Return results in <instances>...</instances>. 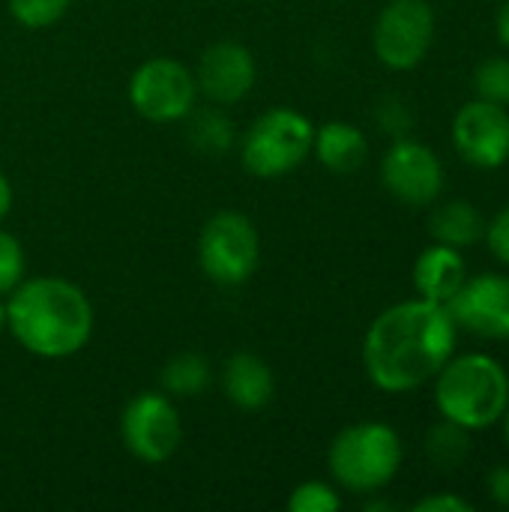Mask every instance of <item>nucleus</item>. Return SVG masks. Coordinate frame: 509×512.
<instances>
[{
  "instance_id": "1",
  "label": "nucleus",
  "mask_w": 509,
  "mask_h": 512,
  "mask_svg": "<svg viewBox=\"0 0 509 512\" xmlns=\"http://www.w3.org/2000/svg\"><path fill=\"white\" fill-rule=\"evenodd\" d=\"M459 327L447 306L414 297L384 309L363 336L366 378L390 396L429 384L456 354Z\"/></svg>"
},
{
  "instance_id": "2",
  "label": "nucleus",
  "mask_w": 509,
  "mask_h": 512,
  "mask_svg": "<svg viewBox=\"0 0 509 512\" xmlns=\"http://www.w3.org/2000/svg\"><path fill=\"white\" fill-rule=\"evenodd\" d=\"M6 330L33 357L66 360L93 336V303L69 279L33 276L6 297Z\"/></svg>"
},
{
  "instance_id": "3",
  "label": "nucleus",
  "mask_w": 509,
  "mask_h": 512,
  "mask_svg": "<svg viewBox=\"0 0 509 512\" xmlns=\"http://www.w3.org/2000/svg\"><path fill=\"white\" fill-rule=\"evenodd\" d=\"M432 381L441 420H450L471 435L501 423L509 405V375L492 354H453Z\"/></svg>"
},
{
  "instance_id": "4",
  "label": "nucleus",
  "mask_w": 509,
  "mask_h": 512,
  "mask_svg": "<svg viewBox=\"0 0 509 512\" xmlns=\"http://www.w3.org/2000/svg\"><path fill=\"white\" fill-rule=\"evenodd\" d=\"M402 459L405 447L399 432L378 420L345 426L327 450L333 483L351 495H378L387 489L396 480Z\"/></svg>"
},
{
  "instance_id": "5",
  "label": "nucleus",
  "mask_w": 509,
  "mask_h": 512,
  "mask_svg": "<svg viewBox=\"0 0 509 512\" xmlns=\"http://www.w3.org/2000/svg\"><path fill=\"white\" fill-rule=\"evenodd\" d=\"M315 144V126L306 114L294 108L264 111L243 135V168L261 180H279L297 171Z\"/></svg>"
},
{
  "instance_id": "6",
  "label": "nucleus",
  "mask_w": 509,
  "mask_h": 512,
  "mask_svg": "<svg viewBox=\"0 0 509 512\" xmlns=\"http://www.w3.org/2000/svg\"><path fill=\"white\" fill-rule=\"evenodd\" d=\"M261 261V237L246 213L219 210L213 213L198 237V264L204 276L222 288L249 282Z\"/></svg>"
},
{
  "instance_id": "7",
  "label": "nucleus",
  "mask_w": 509,
  "mask_h": 512,
  "mask_svg": "<svg viewBox=\"0 0 509 512\" xmlns=\"http://www.w3.org/2000/svg\"><path fill=\"white\" fill-rule=\"evenodd\" d=\"M435 42V9L429 0H390L372 27L375 57L393 72L417 69Z\"/></svg>"
},
{
  "instance_id": "8",
  "label": "nucleus",
  "mask_w": 509,
  "mask_h": 512,
  "mask_svg": "<svg viewBox=\"0 0 509 512\" xmlns=\"http://www.w3.org/2000/svg\"><path fill=\"white\" fill-rule=\"evenodd\" d=\"M198 81L174 57H150L129 78V102L150 123H174L195 111Z\"/></svg>"
},
{
  "instance_id": "9",
  "label": "nucleus",
  "mask_w": 509,
  "mask_h": 512,
  "mask_svg": "<svg viewBox=\"0 0 509 512\" xmlns=\"http://www.w3.org/2000/svg\"><path fill=\"white\" fill-rule=\"evenodd\" d=\"M120 441L144 465L168 462L183 441V423L168 393H138L120 414Z\"/></svg>"
},
{
  "instance_id": "10",
  "label": "nucleus",
  "mask_w": 509,
  "mask_h": 512,
  "mask_svg": "<svg viewBox=\"0 0 509 512\" xmlns=\"http://www.w3.org/2000/svg\"><path fill=\"white\" fill-rule=\"evenodd\" d=\"M381 183L396 201L429 207L444 192V165L429 144L399 138L381 159Z\"/></svg>"
},
{
  "instance_id": "11",
  "label": "nucleus",
  "mask_w": 509,
  "mask_h": 512,
  "mask_svg": "<svg viewBox=\"0 0 509 512\" xmlns=\"http://www.w3.org/2000/svg\"><path fill=\"white\" fill-rule=\"evenodd\" d=\"M453 147L456 153L483 171L509 162V111L504 105L471 99L453 117Z\"/></svg>"
},
{
  "instance_id": "12",
  "label": "nucleus",
  "mask_w": 509,
  "mask_h": 512,
  "mask_svg": "<svg viewBox=\"0 0 509 512\" xmlns=\"http://www.w3.org/2000/svg\"><path fill=\"white\" fill-rule=\"evenodd\" d=\"M456 327L477 339L507 342L509 339V276L477 273L468 276L456 297L447 303Z\"/></svg>"
},
{
  "instance_id": "13",
  "label": "nucleus",
  "mask_w": 509,
  "mask_h": 512,
  "mask_svg": "<svg viewBox=\"0 0 509 512\" xmlns=\"http://www.w3.org/2000/svg\"><path fill=\"white\" fill-rule=\"evenodd\" d=\"M258 69L255 57L246 45L240 42H216L210 45L201 60H198V90L213 102V105H234L246 99L255 87Z\"/></svg>"
},
{
  "instance_id": "14",
  "label": "nucleus",
  "mask_w": 509,
  "mask_h": 512,
  "mask_svg": "<svg viewBox=\"0 0 509 512\" xmlns=\"http://www.w3.org/2000/svg\"><path fill=\"white\" fill-rule=\"evenodd\" d=\"M468 276L471 273H468V261H465L462 249H453L447 243L426 246L417 255L414 270H411L417 297L441 303V306H447L456 297V291L465 285Z\"/></svg>"
},
{
  "instance_id": "15",
  "label": "nucleus",
  "mask_w": 509,
  "mask_h": 512,
  "mask_svg": "<svg viewBox=\"0 0 509 512\" xmlns=\"http://www.w3.org/2000/svg\"><path fill=\"white\" fill-rule=\"evenodd\" d=\"M222 390L225 399L240 411H261L273 402L276 378L267 360L249 351H237L228 357L222 369Z\"/></svg>"
},
{
  "instance_id": "16",
  "label": "nucleus",
  "mask_w": 509,
  "mask_h": 512,
  "mask_svg": "<svg viewBox=\"0 0 509 512\" xmlns=\"http://www.w3.org/2000/svg\"><path fill=\"white\" fill-rule=\"evenodd\" d=\"M312 153L327 171L354 174L369 156V141L360 126H354L348 120H330L315 129Z\"/></svg>"
},
{
  "instance_id": "17",
  "label": "nucleus",
  "mask_w": 509,
  "mask_h": 512,
  "mask_svg": "<svg viewBox=\"0 0 509 512\" xmlns=\"http://www.w3.org/2000/svg\"><path fill=\"white\" fill-rule=\"evenodd\" d=\"M429 234L435 243H447L453 249H468L483 240L486 219L471 201L453 198V201H444L435 207V213L429 219Z\"/></svg>"
},
{
  "instance_id": "18",
  "label": "nucleus",
  "mask_w": 509,
  "mask_h": 512,
  "mask_svg": "<svg viewBox=\"0 0 509 512\" xmlns=\"http://www.w3.org/2000/svg\"><path fill=\"white\" fill-rule=\"evenodd\" d=\"M159 384L162 393H168L171 399H192L207 393V387L213 384V366L207 357L195 351H183L162 366Z\"/></svg>"
},
{
  "instance_id": "19",
  "label": "nucleus",
  "mask_w": 509,
  "mask_h": 512,
  "mask_svg": "<svg viewBox=\"0 0 509 512\" xmlns=\"http://www.w3.org/2000/svg\"><path fill=\"white\" fill-rule=\"evenodd\" d=\"M426 453L429 459L447 471V468H459L468 453H471V432L450 423V420H441L432 432H429V441H426Z\"/></svg>"
},
{
  "instance_id": "20",
  "label": "nucleus",
  "mask_w": 509,
  "mask_h": 512,
  "mask_svg": "<svg viewBox=\"0 0 509 512\" xmlns=\"http://www.w3.org/2000/svg\"><path fill=\"white\" fill-rule=\"evenodd\" d=\"M477 99L509 108V57H486L474 72Z\"/></svg>"
},
{
  "instance_id": "21",
  "label": "nucleus",
  "mask_w": 509,
  "mask_h": 512,
  "mask_svg": "<svg viewBox=\"0 0 509 512\" xmlns=\"http://www.w3.org/2000/svg\"><path fill=\"white\" fill-rule=\"evenodd\" d=\"M192 141H195V147H201L210 156L225 153L234 141L231 120L219 111H201L192 123Z\"/></svg>"
},
{
  "instance_id": "22",
  "label": "nucleus",
  "mask_w": 509,
  "mask_h": 512,
  "mask_svg": "<svg viewBox=\"0 0 509 512\" xmlns=\"http://www.w3.org/2000/svg\"><path fill=\"white\" fill-rule=\"evenodd\" d=\"M291 512H339L342 510V495L336 492L333 483L324 480H306L300 483L291 498H288Z\"/></svg>"
},
{
  "instance_id": "23",
  "label": "nucleus",
  "mask_w": 509,
  "mask_h": 512,
  "mask_svg": "<svg viewBox=\"0 0 509 512\" xmlns=\"http://www.w3.org/2000/svg\"><path fill=\"white\" fill-rule=\"evenodd\" d=\"M72 0H9V12L21 27L42 30L57 24L69 12Z\"/></svg>"
},
{
  "instance_id": "24",
  "label": "nucleus",
  "mask_w": 509,
  "mask_h": 512,
  "mask_svg": "<svg viewBox=\"0 0 509 512\" xmlns=\"http://www.w3.org/2000/svg\"><path fill=\"white\" fill-rule=\"evenodd\" d=\"M27 258L18 237L0 228V297H9L27 276Z\"/></svg>"
},
{
  "instance_id": "25",
  "label": "nucleus",
  "mask_w": 509,
  "mask_h": 512,
  "mask_svg": "<svg viewBox=\"0 0 509 512\" xmlns=\"http://www.w3.org/2000/svg\"><path fill=\"white\" fill-rule=\"evenodd\" d=\"M489 252L509 267V207H504L492 222H486V234H483Z\"/></svg>"
},
{
  "instance_id": "26",
  "label": "nucleus",
  "mask_w": 509,
  "mask_h": 512,
  "mask_svg": "<svg viewBox=\"0 0 509 512\" xmlns=\"http://www.w3.org/2000/svg\"><path fill=\"white\" fill-rule=\"evenodd\" d=\"M414 512H474V504L459 498V495H447V492H438V495H429V498H420L414 504Z\"/></svg>"
},
{
  "instance_id": "27",
  "label": "nucleus",
  "mask_w": 509,
  "mask_h": 512,
  "mask_svg": "<svg viewBox=\"0 0 509 512\" xmlns=\"http://www.w3.org/2000/svg\"><path fill=\"white\" fill-rule=\"evenodd\" d=\"M486 492H489L492 504L507 507L509 510V465H498V468L489 471V477H486Z\"/></svg>"
},
{
  "instance_id": "28",
  "label": "nucleus",
  "mask_w": 509,
  "mask_h": 512,
  "mask_svg": "<svg viewBox=\"0 0 509 512\" xmlns=\"http://www.w3.org/2000/svg\"><path fill=\"white\" fill-rule=\"evenodd\" d=\"M495 33H498L501 45L509 51V0L501 3V9H498V15H495Z\"/></svg>"
},
{
  "instance_id": "29",
  "label": "nucleus",
  "mask_w": 509,
  "mask_h": 512,
  "mask_svg": "<svg viewBox=\"0 0 509 512\" xmlns=\"http://www.w3.org/2000/svg\"><path fill=\"white\" fill-rule=\"evenodd\" d=\"M9 210H12V186H9L6 174L0 171V222L9 216Z\"/></svg>"
},
{
  "instance_id": "30",
  "label": "nucleus",
  "mask_w": 509,
  "mask_h": 512,
  "mask_svg": "<svg viewBox=\"0 0 509 512\" xmlns=\"http://www.w3.org/2000/svg\"><path fill=\"white\" fill-rule=\"evenodd\" d=\"M501 429H504V441H507L509 447V405L507 411H504V417H501Z\"/></svg>"
},
{
  "instance_id": "31",
  "label": "nucleus",
  "mask_w": 509,
  "mask_h": 512,
  "mask_svg": "<svg viewBox=\"0 0 509 512\" xmlns=\"http://www.w3.org/2000/svg\"><path fill=\"white\" fill-rule=\"evenodd\" d=\"M3 330H6V303L0 300V336H3Z\"/></svg>"
}]
</instances>
